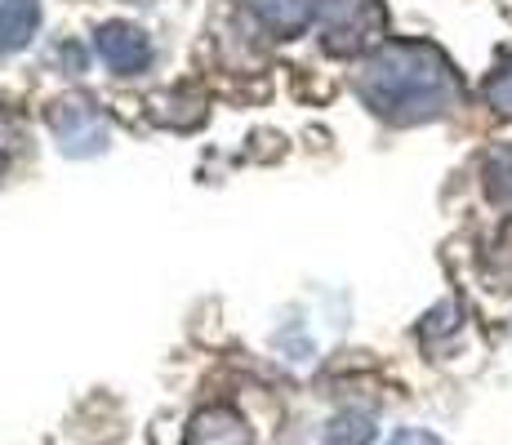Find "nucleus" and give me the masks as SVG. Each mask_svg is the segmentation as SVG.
Returning <instances> with one entry per match:
<instances>
[{
	"label": "nucleus",
	"instance_id": "1",
	"mask_svg": "<svg viewBox=\"0 0 512 445\" xmlns=\"http://www.w3.org/2000/svg\"><path fill=\"white\" fill-rule=\"evenodd\" d=\"M357 94L374 116L392 125L441 121L459 107V76L450 58L428 41H383L361 63Z\"/></svg>",
	"mask_w": 512,
	"mask_h": 445
},
{
	"label": "nucleus",
	"instance_id": "2",
	"mask_svg": "<svg viewBox=\"0 0 512 445\" xmlns=\"http://www.w3.org/2000/svg\"><path fill=\"white\" fill-rule=\"evenodd\" d=\"M49 130L63 156H98L112 143V125L90 98H58L49 103Z\"/></svg>",
	"mask_w": 512,
	"mask_h": 445
},
{
	"label": "nucleus",
	"instance_id": "3",
	"mask_svg": "<svg viewBox=\"0 0 512 445\" xmlns=\"http://www.w3.org/2000/svg\"><path fill=\"white\" fill-rule=\"evenodd\" d=\"M379 27H383V9L379 0H326V54L334 58H352L361 49L379 45Z\"/></svg>",
	"mask_w": 512,
	"mask_h": 445
},
{
	"label": "nucleus",
	"instance_id": "4",
	"mask_svg": "<svg viewBox=\"0 0 512 445\" xmlns=\"http://www.w3.org/2000/svg\"><path fill=\"white\" fill-rule=\"evenodd\" d=\"M94 49L116 76L147 72V63H152V41H147V32L134 23H103L94 32Z\"/></svg>",
	"mask_w": 512,
	"mask_h": 445
},
{
	"label": "nucleus",
	"instance_id": "5",
	"mask_svg": "<svg viewBox=\"0 0 512 445\" xmlns=\"http://www.w3.org/2000/svg\"><path fill=\"white\" fill-rule=\"evenodd\" d=\"M183 445H254L250 423L241 419L236 405H205L192 423H187Z\"/></svg>",
	"mask_w": 512,
	"mask_h": 445
},
{
	"label": "nucleus",
	"instance_id": "6",
	"mask_svg": "<svg viewBox=\"0 0 512 445\" xmlns=\"http://www.w3.org/2000/svg\"><path fill=\"white\" fill-rule=\"evenodd\" d=\"M254 18L263 23V32H272L277 41H294L312 27L317 18V0H245Z\"/></svg>",
	"mask_w": 512,
	"mask_h": 445
},
{
	"label": "nucleus",
	"instance_id": "7",
	"mask_svg": "<svg viewBox=\"0 0 512 445\" xmlns=\"http://www.w3.org/2000/svg\"><path fill=\"white\" fill-rule=\"evenodd\" d=\"M41 27V0H0V54H14Z\"/></svg>",
	"mask_w": 512,
	"mask_h": 445
},
{
	"label": "nucleus",
	"instance_id": "8",
	"mask_svg": "<svg viewBox=\"0 0 512 445\" xmlns=\"http://www.w3.org/2000/svg\"><path fill=\"white\" fill-rule=\"evenodd\" d=\"M486 192L512 210V147H495L486 156Z\"/></svg>",
	"mask_w": 512,
	"mask_h": 445
},
{
	"label": "nucleus",
	"instance_id": "9",
	"mask_svg": "<svg viewBox=\"0 0 512 445\" xmlns=\"http://www.w3.org/2000/svg\"><path fill=\"white\" fill-rule=\"evenodd\" d=\"M370 441H374L370 414H339L326 428V445H370Z\"/></svg>",
	"mask_w": 512,
	"mask_h": 445
},
{
	"label": "nucleus",
	"instance_id": "10",
	"mask_svg": "<svg viewBox=\"0 0 512 445\" xmlns=\"http://www.w3.org/2000/svg\"><path fill=\"white\" fill-rule=\"evenodd\" d=\"M441 334H459V303H441L437 312L423 316V325H419L423 348L441 352Z\"/></svg>",
	"mask_w": 512,
	"mask_h": 445
},
{
	"label": "nucleus",
	"instance_id": "11",
	"mask_svg": "<svg viewBox=\"0 0 512 445\" xmlns=\"http://www.w3.org/2000/svg\"><path fill=\"white\" fill-rule=\"evenodd\" d=\"M486 103L495 107L499 116H512V54L495 67V76L486 81Z\"/></svg>",
	"mask_w": 512,
	"mask_h": 445
},
{
	"label": "nucleus",
	"instance_id": "12",
	"mask_svg": "<svg viewBox=\"0 0 512 445\" xmlns=\"http://www.w3.org/2000/svg\"><path fill=\"white\" fill-rule=\"evenodd\" d=\"M18 147H23V125H18L14 112H5V107H0V161H9Z\"/></svg>",
	"mask_w": 512,
	"mask_h": 445
},
{
	"label": "nucleus",
	"instance_id": "13",
	"mask_svg": "<svg viewBox=\"0 0 512 445\" xmlns=\"http://www.w3.org/2000/svg\"><path fill=\"white\" fill-rule=\"evenodd\" d=\"M388 445H441L432 432H419V428H406V432H397Z\"/></svg>",
	"mask_w": 512,
	"mask_h": 445
}]
</instances>
